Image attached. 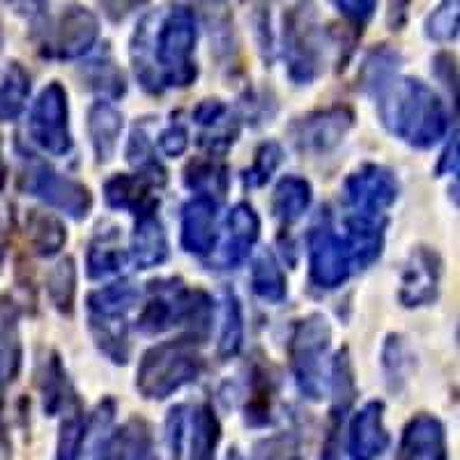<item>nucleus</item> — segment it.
I'll list each match as a JSON object with an SVG mask.
<instances>
[{
  "label": "nucleus",
  "mask_w": 460,
  "mask_h": 460,
  "mask_svg": "<svg viewBox=\"0 0 460 460\" xmlns=\"http://www.w3.org/2000/svg\"><path fill=\"white\" fill-rule=\"evenodd\" d=\"M31 137L53 157H65L72 150L67 93L60 84L47 85L37 97L31 111Z\"/></svg>",
  "instance_id": "6"
},
{
  "label": "nucleus",
  "mask_w": 460,
  "mask_h": 460,
  "mask_svg": "<svg viewBox=\"0 0 460 460\" xmlns=\"http://www.w3.org/2000/svg\"><path fill=\"white\" fill-rule=\"evenodd\" d=\"M85 442V417L84 408L79 405L76 398H72V405L67 408V414L60 426V435H58V460H76L84 451Z\"/></svg>",
  "instance_id": "27"
},
{
  "label": "nucleus",
  "mask_w": 460,
  "mask_h": 460,
  "mask_svg": "<svg viewBox=\"0 0 460 460\" xmlns=\"http://www.w3.org/2000/svg\"><path fill=\"white\" fill-rule=\"evenodd\" d=\"M159 146H162L164 155L168 157H180L189 146V134L182 125H172L159 138Z\"/></svg>",
  "instance_id": "40"
},
{
  "label": "nucleus",
  "mask_w": 460,
  "mask_h": 460,
  "mask_svg": "<svg viewBox=\"0 0 460 460\" xmlns=\"http://www.w3.org/2000/svg\"><path fill=\"white\" fill-rule=\"evenodd\" d=\"M396 460H447L445 426L430 414H419L408 424Z\"/></svg>",
  "instance_id": "15"
},
{
  "label": "nucleus",
  "mask_w": 460,
  "mask_h": 460,
  "mask_svg": "<svg viewBox=\"0 0 460 460\" xmlns=\"http://www.w3.org/2000/svg\"><path fill=\"white\" fill-rule=\"evenodd\" d=\"M5 3L16 12V14H23V16H31V19H35V16L42 14L44 5H47L49 0H5Z\"/></svg>",
  "instance_id": "43"
},
{
  "label": "nucleus",
  "mask_w": 460,
  "mask_h": 460,
  "mask_svg": "<svg viewBox=\"0 0 460 460\" xmlns=\"http://www.w3.org/2000/svg\"><path fill=\"white\" fill-rule=\"evenodd\" d=\"M221 339H219V355L224 359L235 357L242 345V311L240 304L233 295H226L224 314H221Z\"/></svg>",
  "instance_id": "33"
},
{
  "label": "nucleus",
  "mask_w": 460,
  "mask_h": 460,
  "mask_svg": "<svg viewBox=\"0 0 460 460\" xmlns=\"http://www.w3.org/2000/svg\"><path fill=\"white\" fill-rule=\"evenodd\" d=\"M445 168L451 172L458 171V141H456V138L454 143H451L449 150L445 152V159H442V164H439V172L445 171Z\"/></svg>",
  "instance_id": "44"
},
{
  "label": "nucleus",
  "mask_w": 460,
  "mask_h": 460,
  "mask_svg": "<svg viewBox=\"0 0 460 460\" xmlns=\"http://www.w3.org/2000/svg\"><path fill=\"white\" fill-rule=\"evenodd\" d=\"M203 368V359L187 339L171 341L152 348L141 361L137 387L146 398H168L172 392L194 382Z\"/></svg>",
  "instance_id": "4"
},
{
  "label": "nucleus",
  "mask_w": 460,
  "mask_h": 460,
  "mask_svg": "<svg viewBox=\"0 0 460 460\" xmlns=\"http://www.w3.org/2000/svg\"><path fill=\"white\" fill-rule=\"evenodd\" d=\"M309 258H311V281L318 288L332 290L339 288L355 270L350 261V252L343 237L332 228L327 221L314 226L309 235Z\"/></svg>",
  "instance_id": "8"
},
{
  "label": "nucleus",
  "mask_w": 460,
  "mask_h": 460,
  "mask_svg": "<svg viewBox=\"0 0 460 460\" xmlns=\"http://www.w3.org/2000/svg\"><path fill=\"white\" fill-rule=\"evenodd\" d=\"M217 203L208 196H196L182 212V246L189 253L205 256L215 246Z\"/></svg>",
  "instance_id": "17"
},
{
  "label": "nucleus",
  "mask_w": 460,
  "mask_h": 460,
  "mask_svg": "<svg viewBox=\"0 0 460 460\" xmlns=\"http://www.w3.org/2000/svg\"><path fill=\"white\" fill-rule=\"evenodd\" d=\"M97 460H157L152 430L143 419H131L102 442Z\"/></svg>",
  "instance_id": "16"
},
{
  "label": "nucleus",
  "mask_w": 460,
  "mask_h": 460,
  "mask_svg": "<svg viewBox=\"0 0 460 460\" xmlns=\"http://www.w3.org/2000/svg\"><path fill=\"white\" fill-rule=\"evenodd\" d=\"M90 141H93L94 155L100 162H109L113 157L118 138L122 129V115L109 102H97L88 115Z\"/></svg>",
  "instance_id": "21"
},
{
  "label": "nucleus",
  "mask_w": 460,
  "mask_h": 460,
  "mask_svg": "<svg viewBox=\"0 0 460 460\" xmlns=\"http://www.w3.org/2000/svg\"><path fill=\"white\" fill-rule=\"evenodd\" d=\"M22 368L19 315L7 297H0V392L10 387Z\"/></svg>",
  "instance_id": "19"
},
{
  "label": "nucleus",
  "mask_w": 460,
  "mask_h": 460,
  "mask_svg": "<svg viewBox=\"0 0 460 460\" xmlns=\"http://www.w3.org/2000/svg\"><path fill=\"white\" fill-rule=\"evenodd\" d=\"M330 324L323 315H311L297 324L290 343V359L297 385L309 398L323 396L320 382V359L330 348Z\"/></svg>",
  "instance_id": "7"
},
{
  "label": "nucleus",
  "mask_w": 460,
  "mask_h": 460,
  "mask_svg": "<svg viewBox=\"0 0 460 460\" xmlns=\"http://www.w3.org/2000/svg\"><path fill=\"white\" fill-rule=\"evenodd\" d=\"M100 40V22L85 7L69 3L56 16V22L44 31V53L49 58L74 60L88 53Z\"/></svg>",
  "instance_id": "5"
},
{
  "label": "nucleus",
  "mask_w": 460,
  "mask_h": 460,
  "mask_svg": "<svg viewBox=\"0 0 460 460\" xmlns=\"http://www.w3.org/2000/svg\"><path fill=\"white\" fill-rule=\"evenodd\" d=\"M90 81L94 84V88L102 90V93L111 94V97H118V94L125 93V79H122V74L118 72V67L113 65V60L109 58H97L90 63Z\"/></svg>",
  "instance_id": "38"
},
{
  "label": "nucleus",
  "mask_w": 460,
  "mask_h": 460,
  "mask_svg": "<svg viewBox=\"0 0 460 460\" xmlns=\"http://www.w3.org/2000/svg\"><path fill=\"white\" fill-rule=\"evenodd\" d=\"M311 203V187L306 180L290 178L281 180L274 191V215L283 221V224H293L304 215V209Z\"/></svg>",
  "instance_id": "26"
},
{
  "label": "nucleus",
  "mask_w": 460,
  "mask_h": 460,
  "mask_svg": "<svg viewBox=\"0 0 460 460\" xmlns=\"http://www.w3.org/2000/svg\"><path fill=\"white\" fill-rule=\"evenodd\" d=\"M28 240H31L32 249L37 256H53L63 249L65 240H67V230L49 212H40V209H31L28 215Z\"/></svg>",
  "instance_id": "24"
},
{
  "label": "nucleus",
  "mask_w": 460,
  "mask_h": 460,
  "mask_svg": "<svg viewBox=\"0 0 460 460\" xmlns=\"http://www.w3.org/2000/svg\"><path fill=\"white\" fill-rule=\"evenodd\" d=\"M272 380L258 373L252 382V394L246 402V421L252 426H267L272 421Z\"/></svg>",
  "instance_id": "34"
},
{
  "label": "nucleus",
  "mask_w": 460,
  "mask_h": 460,
  "mask_svg": "<svg viewBox=\"0 0 460 460\" xmlns=\"http://www.w3.org/2000/svg\"><path fill=\"white\" fill-rule=\"evenodd\" d=\"M164 182V171L159 164L147 166L141 175H115L106 182V203L115 209H131L137 217L150 215L157 208V200L152 199L150 189Z\"/></svg>",
  "instance_id": "11"
},
{
  "label": "nucleus",
  "mask_w": 460,
  "mask_h": 460,
  "mask_svg": "<svg viewBox=\"0 0 460 460\" xmlns=\"http://www.w3.org/2000/svg\"><path fill=\"white\" fill-rule=\"evenodd\" d=\"M332 5L345 16V19H350L352 23H364L376 14V7H377V0H332Z\"/></svg>",
  "instance_id": "39"
},
{
  "label": "nucleus",
  "mask_w": 460,
  "mask_h": 460,
  "mask_svg": "<svg viewBox=\"0 0 460 460\" xmlns=\"http://www.w3.org/2000/svg\"><path fill=\"white\" fill-rule=\"evenodd\" d=\"M221 426L212 408L203 405L194 414V433H191V460H215L219 445Z\"/></svg>",
  "instance_id": "28"
},
{
  "label": "nucleus",
  "mask_w": 460,
  "mask_h": 460,
  "mask_svg": "<svg viewBox=\"0 0 460 460\" xmlns=\"http://www.w3.org/2000/svg\"><path fill=\"white\" fill-rule=\"evenodd\" d=\"M47 290L58 311L72 314L74 295H76V267H74L72 258H65L53 267V272L49 274Z\"/></svg>",
  "instance_id": "31"
},
{
  "label": "nucleus",
  "mask_w": 460,
  "mask_h": 460,
  "mask_svg": "<svg viewBox=\"0 0 460 460\" xmlns=\"http://www.w3.org/2000/svg\"><path fill=\"white\" fill-rule=\"evenodd\" d=\"M3 47H5V32H3V23H0V53H3Z\"/></svg>",
  "instance_id": "47"
},
{
  "label": "nucleus",
  "mask_w": 460,
  "mask_h": 460,
  "mask_svg": "<svg viewBox=\"0 0 460 460\" xmlns=\"http://www.w3.org/2000/svg\"><path fill=\"white\" fill-rule=\"evenodd\" d=\"M93 334L97 345L118 364H125L129 357V341H127V327L122 318H97L93 315Z\"/></svg>",
  "instance_id": "29"
},
{
  "label": "nucleus",
  "mask_w": 460,
  "mask_h": 460,
  "mask_svg": "<svg viewBox=\"0 0 460 460\" xmlns=\"http://www.w3.org/2000/svg\"><path fill=\"white\" fill-rule=\"evenodd\" d=\"M261 235V219L252 205L240 203L228 215V240L224 244V261L228 267H235L249 256L252 246Z\"/></svg>",
  "instance_id": "18"
},
{
  "label": "nucleus",
  "mask_w": 460,
  "mask_h": 460,
  "mask_svg": "<svg viewBox=\"0 0 460 460\" xmlns=\"http://www.w3.org/2000/svg\"><path fill=\"white\" fill-rule=\"evenodd\" d=\"M23 180H26V189L32 196H40L51 208L63 209L65 215H69L72 219H84L93 208V196L84 184L58 175L44 164H32Z\"/></svg>",
  "instance_id": "10"
},
{
  "label": "nucleus",
  "mask_w": 460,
  "mask_h": 460,
  "mask_svg": "<svg viewBox=\"0 0 460 460\" xmlns=\"http://www.w3.org/2000/svg\"><path fill=\"white\" fill-rule=\"evenodd\" d=\"M226 460H244V458H242V456L237 454V449H233V451H230V454H228V458H226Z\"/></svg>",
  "instance_id": "46"
},
{
  "label": "nucleus",
  "mask_w": 460,
  "mask_h": 460,
  "mask_svg": "<svg viewBox=\"0 0 460 460\" xmlns=\"http://www.w3.org/2000/svg\"><path fill=\"white\" fill-rule=\"evenodd\" d=\"M187 184L196 191H200L199 196H208L212 199L215 196H224L226 187H228V175H226V168L219 166L215 162H194L187 168Z\"/></svg>",
  "instance_id": "32"
},
{
  "label": "nucleus",
  "mask_w": 460,
  "mask_h": 460,
  "mask_svg": "<svg viewBox=\"0 0 460 460\" xmlns=\"http://www.w3.org/2000/svg\"><path fill=\"white\" fill-rule=\"evenodd\" d=\"M283 51L295 84H311L323 69L324 35L311 0H293L283 12Z\"/></svg>",
  "instance_id": "3"
},
{
  "label": "nucleus",
  "mask_w": 460,
  "mask_h": 460,
  "mask_svg": "<svg viewBox=\"0 0 460 460\" xmlns=\"http://www.w3.org/2000/svg\"><path fill=\"white\" fill-rule=\"evenodd\" d=\"M31 94V74L19 63H12L0 79V120L14 122L23 113Z\"/></svg>",
  "instance_id": "22"
},
{
  "label": "nucleus",
  "mask_w": 460,
  "mask_h": 460,
  "mask_svg": "<svg viewBox=\"0 0 460 460\" xmlns=\"http://www.w3.org/2000/svg\"><path fill=\"white\" fill-rule=\"evenodd\" d=\"M137 299V288L127 281H118L94 290L88 297V306L97 318H125L127 311L134 309Z\"/></svg>",
  "instance_id": "23"
},
{
  "label": "nucleus",
  "mask_w": 460,
  "mask_h": 460,
  "mask_svg": "<svg viewBox=\"0 0 460 460\" xmlns=\"http://www.w3.org/2000/svg\"><path fill=\"white\" fill-rule=\"evenodd\" d=\"M426 35L435 42H451L458 35V0H442L426 22Z\"/></svg>",
  "instance_id": "35"
},
{
  "label": "nucleus",
  "mask_w": 460,
  "mask_h": 460,
  "mask_svg": "<svg viewBox=\"0 0 460 460\" xmlns=\"http://www.w3.org/2000/svg\"><path fill=\"white\" fill-rule=\"evenodd\" d=\"M168 256V242L166 233H164L162 221L150 215L138 217L137 230L131 237V258L141 270H150L155 265H162Z\"/></svg>",
  "instance_id": "20"
},
{
  "label": "nucleus",
  "mask_w": 460,
  "mask_h": 460,
  "mask_svg": "<svg viewBox=\"0 0 460 460\" xmlns=\"http://www.w3.org/2000/svg\"><path fill=\"white\" fill-rule=\"evenodd\" d=\"M283 152L277 143H265V146L258 147L256 159H253V166L246 171V184L252 187H261L267 180L272 178V172L281 166Z\"/></svg>",
  "instance_id": "37"
},
{
  "label": "nucleus",
  "mask_w": 460,
  "mask_h": 460,
  "mask_svg": "<svg viewBox=\"0 0 460 460\" xmlns=\"http://www.w3.org/2000/svg\"><path fill=\"white\" fill-rule=\"evenodd\" d=\"M224 115H226V106L221 104L219 100H205L200 102L199 106H196L194 111V118L199 125H217L219 120H224Z\"/></svg>",
  "instance_id": "42"
},
{
  "label": "nucleus",
  "mask_w": 460,
  "mask_h": 460,
  "mask_svg": "<svg viewBox=\"0 0 460 460\" xmlns=\"http://www.w3.org/2000/svg\"><path fill=\"white\" fill-rule=\"evenodd\" d=\"M5 258V228H3V219H0V265Z\"/></svg>",
  "instance_id": "45"
},
{
  "label": "nucleus",
  "mask_w": 460,
  "mask_h": 460,
  "mask_svg": "<svg viewBox=\"0 0 460 460\" xmlns=\"http://www.w3.org/2000/svg\"><path fill=\"white\" fill-rule=\"evenodd\" d=\"M352 127V113L348 109H334L320 111V113L304 118L295 129V141L302 150H315L324 152L330 147L339 146L343 141L345 131Z\"/></svg>",
  "instance_id": "13"
},
{
  "label": "nucleus",
  "mask_w": 460,
  "mask_h": 460,
  "mask_svg": "<svg viewBox=\"0 0 460 460\" xmlns=\"http://www.w3.org/2000/svg\"><path fill=\"white\" fill-rule=\"evenodd\" d=\"M439 258L430 249H417L401 279V302L405 306H424L438 297Z\"/></svg>",
  "instance_id": "14"
},
{
  "label": "nucleus",
  "mask_w": 460,
  "mask_h": 460,
  "mask_svg": "<svg viewBox=\"0 0 460 460\" xmlns=\"http://www.w3.org/2000/svg\"><path fill=\"white\" fill-rule=\"evenodd\" d=\"M253 290L267 302H281L286 297V277H283L281 267L274 261V256L262 253L253 265L252 272Z\"/></svg>",
  "instance_id": "30"
},
{
  "label": "nucleus",
  "mask_w": 460,
  "mask_h": 460,
  "mask_svg": "<svg viewBox=\"0 0 460 460\" xmlns=\"http://www.w3.org/2000/svg\"><path fill=\"white\" fill-rule=\"evenodd\" d=\"M147 3H150V0H100L104 14L115 23L127 19V16L134 14V12L141 10V7H146Z\"/></svg>",
  "instance_id": "41"
},
{
  "label": "nucleus",
  "mask_w": 460,
  "mask_h": 460,
  "mask_svg": "<svg viewBox=\"0 0 460 460\" xmlns=\"http://www.w3.org/2000/svg\"><path fill=\"white\" fill-rule=\"evenodd\" d=\"M127 265V253L118 244V233H100L97 240L90 244L88 252V274L93 279L111 277V274L122 272Z\"/></svg>",
  "instance_id": "25"
},
{
  "label": "nucleus",
  "mask_w": 460,
  "mask_h": 460,
  "mask_svg": "<svg viewBox=\"0 0 460 460\" xmlns=\"http://www.w3.org/2000/svg\"><path fill=\"white\" fill-rule=\"evenodd\" d=\"M196 16L184 5L168 10L162 22L150 14L134 35V67L146 88H184L196 79Z\"/></svg>",
  "instance_id": "1"
},
{
  "label": "nucleus",
  "mask_w": 460,
  "mask_h": 460,
  "mask_svg": "<svg viewBox=\"0 0 460 460\" xmlns=\"http://www.w3.org/2000/svg\"><path fill=\"white\" fill-rule=\"evenodd\" d=\"M382 402L371 401L352 417L345 445L350 460H376L387 449L389 435L382 424Z\"/></svg>",
  "instance_id": "12"
},
{
  "label": "nucleus",
  "mask_w": 460,
  "mask_h": 460,
  "mask_svg": "<svg viewBox=\"0 0 460 460\" xmlns=\"http://www.w3.org/2000/svg\"><path fill=\"white\" fill-rule=\"evenodd\" d=\"M373 94L380 102L382 122L408 141L429 147L447 131V115L438 94L417 79H392L377 85Z\"/></svg>",
  "instance_id": "2"
},
{
  "label": "nucleus",
  "mask_w": 460,
  "mask_h": 460,
  "mask_svg": "<svg viewBox=\"0 0 460 460\" xmlns=\"http://www.w3.org/2000/svg\"><path fill=\"white\" fill-rule=\"evenodd\" d=\"M256 460H302L297 435L281 433L256 445Z\"/></svg>",
  "instance_id": "36"
},
{
  "label": "nucleus",
  "mask_w": 460,
  "mask_h": 460,
  "mask_svg": "<svg viewBox=\"0 0 460 460\" xmlns=\"http://www.w3.org/2000/svg\"><path fill=\"white\" fill-rule=\"evenodd\" d=\"M396 180L380 166H364L345 182V200L355 217L385 219V209L396 200Z\"/></svg>",
  "instance_id": "9"
}]
</instances>
